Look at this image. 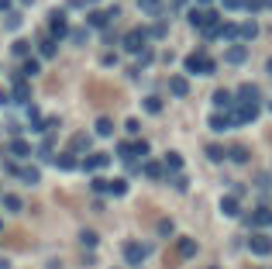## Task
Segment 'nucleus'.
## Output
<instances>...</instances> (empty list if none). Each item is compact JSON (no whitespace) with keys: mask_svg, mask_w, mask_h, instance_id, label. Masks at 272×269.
I'll use <instances>...</instances> for the list:
<instances>
[{"mask_svg":"<svg viewBox=\"0 0 272 269\" xmlns=\"http://www.w3.org/2000/svg\"><path fill=\"white\" fill-rule=\"evenodd\" d=\"M228 117H231V128H238V124H252L255 117H258V104H241V100H234Z\"/></svg>","mask_w":272,"mask_h":269,"instance_id":"nucleus-1","label":"nucleus"},{"mask_svg":"<svg viewBox=\"0 0 272 269\" xmlns=\"http://www.w3.org/2000/svg\"><path fill=\"white\" fill-rule=\"evenodd\" d=\"M183 66H186V73H200V76H210V73L217 69V62H214L210 56H203V52L186 56V62H183Z\"/></svg>","mask_w":272,"mask_h":269,"instance_id":"nucleus-2","label":"nucleus"},{"mask_svg":"<svg viewBox=\"0 0 272 269\" xmlns=\"http://www.w3.org/2000/svg\"><path fill=\"white\" fill-rule=\"evenodd\" d=\"M90 187H93L97 193H114V197L128 193V183H124V180H100V176H97V180H93Z\"/></svg>","mask_w":272,"mask_h":269,"instance_id":"nucleus-3","label":"nucleus"},{"mask_svg":"<svg viewBox=\"0 0 272 269\" xmlns=\"http://www.w3.org/2000/svg\"><path fill=\"white\" fill-rule=\"evenodd\" d=\"M117 14H121L117 7H111V11H90V14H86V24H90V28H107Z\"/></svg>","mask_w":272,"mask_h":269,"instance_id":"nucleus-4","label":"nucleus"},{"mask_svg":"<svg viewBox=\"0 0 272 269\" xmlns=\"http://www.w3.org/2000/svg\"><path fill=\"white\" fill-rule=\"evenodd\" d=\"M145 41H148V31H145V28H135V31L124 35V49H128V52H141Z\"/></svg>","mask_w":272,"mask_h":269,"instance_id":"nucleus-5","label":"nucleus"},{"mask_svg":"<svg viewBox=\"0 0 272 269\" xmlns=\"http://www.w3.org/2000/svg\"><path fill=\"white\" fill-rule=\"evenodd\" d=\"M248 249H252L255 255H269L272 252V238L269 235H262V231H255L252 238H248Z\"/></svg>","mask_w":272,"mask_h":269,"instance_id":"nucleus-6","label":"nucleus"},{"mask_svg":"<svg viewBox=\"0 0 272 269\" xmlns=\"http://www.w3.org/2000/svg\"><path fill=\"white\" fill-rule=\"evenodd\" d=\"M234 100H241V104H258L262 94H258V86H255V83H241V86H238V94H234Z\"/></svg>","mask_w":272,"mask_h":269,"instance_id":"nucleus-7","label":"nucleus"},{"mask_svg":"<svg viewBox=\"0 0 272 269\" xmlns=\"http://www.w3.org/2000/svg\"><path fill=\"white\" fill-rule=\"evenodd\" d=\"M107 162H111V155H107V152H93V155H86L79 166H83L86 173H97V169H103V166H107Z\"/></svg>","mask_w":272,"mask_h":269,"instance_id":"nucleus-8","label":"nucleus"},{"mask_svg":"<svg viewBox=\"0 0 272 269\" xmlns=\"http://www.w3.org/2000/svg\"><path fill=\"white\" fill-rule=\"evenodd\" d=\"M245 221H248L252 228H265V225H272V211H269V207H255Z\"/></svg>","mask_w":272,"mask_h":269,"instance_id":"nucleus-9","label":"nucleus"},{"mask_svg":"<svg viewBox=\"0 0 272 269\" xmlns=\"http://www.w3.org/2000/svg\"><path fill=\"white\" fill-rule=\"evenodd\" d=\"M14 100L18 104H28L31 100V86H28V79L21 76V73H14Z\"/></svg>","mask_w":272,"mask_h":269,"instance_id":"nucleus-10","label":"nucleus"},{"mask_svg":"<svg viewBox=\"0 0 272 269\" xmlns=\"http://www.w3.org/2000/svg\"><path fill=\"white\" fill-rule=\"evenodd\" d=\"M124 259H128L131 266H141V262H145V245H138V242H128V245H124Z\"/></svg>","mask_w":272,"mask_h":269,"instance_id":"nucleus-11","label":"nucleus"},{"mask_svg":"<svg viewBox=\"0 0 272 269\" xmlns=\"http://www.w3.org/2000/svg\"><path fill=\"white\" fill-rule=\"evenodd\" d=\"M221 214H224V217H238V214H241V204H238V193H228V197L221 200Z\"/></svg>","mask_w":272,"mask_h":269,"instance_id":"nucleus-12","label":"nucleus"},{"mask_svg":"<svg viewBox=\"0 0 272 269\" xmlns=\"http://www.w3.org/2000/svg\"><path fill=\"white\" fill-rule=\"evenodd\" d=\"M228 62H231V66H241V62H245V59H248V45H241V41H238V45H231V49H228Z\"/></svg>","mask_w":272,"mask_h":269,"instance_id":"nucleus-13","label":"nucleus"},{"mask_svg":"<svg viewBox=\"0 0 272 269\" xmlns=\"http://www.w3.org/2000/svg\"><path fill=\"white\" fill-rule=\"evenodd\" d=\"M258 35V24L255 21H245V24H238V41H252Z\"/></svg>","mask_w":272,"mask_h":269,"instance_id":"nucleus-14","label":"nucleus"},{"mask_svg":"<svg viewBox=\"0 0 272 269\" xmlns=\"http://www.w3.org/2000/svg\"><path fill=\"white\" fill-rule=\"evenodd\" d=\"M48 28H52V38H62L66 35V14H52V21H48Z\"/></svg>","mask_w":272,"mask_h":269,"instance_id":"nucleus-15","label":"nucleus"},{"mask_svg":"<svg viewBox=\"0 0 272 269\" xmlns=\"http://www.w3.org/2000/svg\"><path fill=\"white\" fill-rule=\"evenodd\" d=\"M7 152L18 155V159H28V155H31V145H28V142H21V138H14V142L7 145Z\"/></svg>","mask_w":272,"mask_h":269,"instance_id":"nucleus-16","label":"nucleus"},{"mask_svg":"<svg viewBox=\"0 0 272 269\" xmlns=\"http://www.w3.org/2000/svg\"><path fill=\"white\" fill-rule=\"evenodd\" d=\"M169 94H173V97H186V94H190V83H186L183 76H173V79H169Z\"/></svg>","mask_w":272,"mask_h":269,"instance_id":"nucleus-17","label":"nucleus"},{"mask_svg":"<svg viewBox=\"0 0 272 269\" xmlns=\"http://www.w3.org/2000/svg\"><path fill=\"white\" fill-rule=\"evenodd\" d=\"M231 104H234V94H228V90H217L214 94V107L217 111H231Z\"/></svg>","mask_w":272,"mask_h":269,"instance_id":"nucleus-18","label":"nucleus"},{"mask_svg":"<svg viewBox=\"0 0 272 269\" xmlns=\"http://www.w3.org/2000/svg\"><path fill=\"white\" fill-rule=\"evenodd\" d=\"M38 73H41L38 59H31V56H28V59H24V66H21V76H24V79H31V76H38Z\"/></svg>","mask_w":272,"mask_h":269,"instance_id":"nucleus-19","label":"nucleus"},{"mask_svg":"<svg viewBox=\"0 0 272 269\" xmlns=\"http://www.w3.org/2000/svg\"><path fill=\"white\" fill-rule=\"evenodd\" d=\"M231 128V117L228 114H214L210 117V131H228Z\"/></svg>","mask_w":272,"mask_h":269,"instance_id":"nucleus-20","label":"nucleus"},{"mask_svg":"<svg viewBox=\"0 0 272 269\" xmlns=\"http://www.w3.org/2000/svg\"><path fill=\"white\" fill-rule=\"evenodd\" d=\"M179 255H183V259L196 255V242H193V238H179Z\"/></svg>","mask_w":272,"mask_h":269,"instance_id":"nucleus-21","label":"nucleus"},{"mask_svg":"<svg viewBox=\"0 0 272 269\" xmlns=\"http://www.w3.org/2000/svg\"><path fill=\"white\" fill-rule=\"evenodd\" d=\"M18 176L24 180V183H38V180H41V173L35 169V166H24V169H18Z\"/></svg>","mask_w":272,"mask_h":269,"instance_id":"nucleus-22","label":"nucleus"},{"mask_svg":"<svg viewBox=\"0 0 272 269\" xmlns=\"http://www.w3.org/2000/svg\"><path fill=\"white\" fill-rule=\"evenodd\" d=\"M83 149H90V134H76L69 142V152H83Z\"/></svg>","mask_w":272,"mask_h":269,"instance_id":"nucleus-23","label":"nucleus"},{"mask_svg":"<svg viewBox=\"0 0 272 269\" xmlns=\"http://www.w3.org/2000/svg\"><path fill=\"white\" fill-rule=\"evenodd\" d=\"M56 166L59 169H73V166H79V162L73 159V152H62V155H56Z\"/></svg>","mask_w":272,"mask_h":269,"instance_id":"nucleus-24","label":"nucleus"},{"mask_svg":"<svg viewBox=\"0 0 272 269\" xmlns=\"http://www.w3.org/2000/svg\"><path fill=\"white\" fill-rule=\"evenodd\" d=\"M228 159H234V162H248V149H245V145H234V149H228Z\"/></svg>","mask_w":272,"mask_h":269,"instance_id":"nucleus-25","label":"nucleus"},{"mask_svg":"<svg viewBox=\"0 0 272 269\" xmlns=\"http://www.w3.org/2000/svg\"><path fill=\"white\" fill-rule=\"evenodd\" d=\"M38 52H41V56H45V59H52V56H56V38H41Z\"/></svg>","mask_w":272,"mask_h":269,"instance_id":"nucleus-26","label":"nucleus"},{"mask_svg":"<svg viewBox=\"0 0 272 269\" xmlns=\"http://www.w3.org/2000/svg\"><path fill=\"white\" fill-rule=\"evenodd\" d=\"M179 166H183V155H179V152H166V169H173V173H176Z\"/></svg>","mask_w":272,"mask_h":269,"instance_id":"nucleus-27","label":"nucleus"},{"mask_svg":"<svg viewBox=\"0 0 272 269\" xmlns=\"http://www.w3.org/2000/svg\"><path fill=\"white\" fill-rule=\"evenodd\" d=\"M207 159H210V162H221V159H228V152H224L221 145H207Z\"/></svg>","mask_w":272,"mask_h":269,"instance_id":"nucleus-28","label":"nucleus"},{"mask_svg":"<svg viewBox=\"0 0 272 269\" xmlns=\"http://www.w3.org/2000/svg\"><path fill=\"white\" fill-rule=\"evenodd\" d=\"M145 176L148 180H162V166L158 162H145Z\"/></svg>","mask_w":272,"mask_h":269,"instance_id":"nucleus-29","label":"nucleus"},{"mask_svg":"<svg viewBox=\"0 0 272 269\" xmlns=\"http://www.w3.org/2000/svg\"><path fill=\"white\" fill-rule=\"evenodd\" d=\"M0 200H4V207H7V211H21V200L14 197V193H4Z\"/></svg>","mask_w":272,"mask_h":269,"instance_id":"nucleus-30","label":"nucleus"},{"mask_svg":"<svg viewBox=\"0 0 272 269\" xmlns=\"http://www.w3.org/2000/svg\"><path fill=\"white\" fill-rule=\"evenodd\" d=\"M145 111H148V114H158V111H162V100H158V97H145Z\"/></svg>","mask_w":272,"mask_h":269,"instance_id":"nucleus-31","label":"nucleus"},{"mask_svg":"<svg viewBox=\"0 0 272 269\" xmlns=\"http://www.w3.org/2000/svg\"><path fill=\"white\" fill-rule=\"evenodd\" d=\"M14 56L28 59V56H31V41H14Z\"/></svg>","mask_w":272,"mask_h":269,"instance_id":"nucleus-32","label":"nucleus"},{"mask_svg":"<svg viewBox=\"0 0 272 269\" xmlns=\"http://www.w3.org/2000/svg\"><path fill=\"white\" fill-rule=\"evenodd\" d=\"M97 134H114V121L100 117V121H97Z\"/></svg>","mask_w":272,"mask_h":269,"instance_id":"nucleus-33","label":"nucleus"},{"mask_svg":"<svg viewBox=\"0 0 272 269\" xmlns=\"http://www.w3.org/2000/svg\"><path fill=\"white\" fill-rule=\"evenodd\" d=\"M79 242H83L86 249H93V245H97V235H93V231H83V235H79Z\"/></svg>","mask_w":272,"mask_h":269,"instance_id":"nucleus-34","label":"nucleus"},{"mask_svg":"<svg viewBox=\"0 0 272 269\" xmlns=\"http://www.w3.org/2000/svg\"><path fill=\"white\" fill-rule=\"evenodd\" d=\"M135 155H148V142H135V145H131V159H135Z\"/></svg>","mask_w":272,"mask_h":269,"instance_id":"nucleus-35","label":"nucleus"},{"mask_svg":"<svg viewBox=\"0 0 272 269\" xmlns=\"http://www.w3.org/2000/svg\"><path fill=\"white\" fill-rule=\"evenodd\" d=\"M141 11L145 14H158V0H141Z\"/></svg>","mask_w":272,"mask_h":269,"instance_id":"nucleus-36","label":"nucleus"},{"mask_svg":"<svg viewBox=\"0 0 272 269\" xmlns=\"http://www.w3.org/2000/svg\"><path fill=\"white\" fill-rule=\"evenodd\" d=\"M4 24H7V28H18V24H21V14H14V11H7V18H4Z\"/></svg>","mask_w":272,"mask_h":269,"instance_id":"nucleus-37","label":"nucleus"},{"mask_svg":"<svg viewBox=\"0 0 272 269\" xmlns=\"http://www.w3.org/2000/svg\"><path fill=\"white\" fill-rule=\"evenodd\" d=\"M11 245H28L24 242V231H11Z\"/></svg>","mask_w":272,"mask_h":269,"instance_id":"nucleus-38","label":"nucleus"},{"mask_svg":"<svg viewBox=\"0 0 272 269\" xmlns=\"http://www.w3.org/2000/svg\"><path fill=\"white\" fill-rule=\"evenodd\" d=\"M173 187L176 190H186V176H173Z\"/></svg>","mask_w":272,"mask_h":269,"instance_id":"nucleus-39","label":"nucleus"},{"mask_svg":"<svg viewBox=\"0 0 272 269\" xmlns=\"http://www.w3.org/2000/svg\"><path fill=\"white\" fill-rule=\"evenodd\" d=\"M124 128H128V131H131V134H138V131H141V124H138L135 117H131V121H128V124H124Z\"/></svg>","mask_w":272,"mask_h":269,"instance_id":"nucleus-40","label":"nucleus"},{"mask_svg":"<svg viewBox=\"0 0 272 269\" xmlns=\"http://www.w3.org/2000/svg\"><path fill=\"white\" fill-rule=\"evenodd\" d=\"M97 0H73V7H93Z\"/></svg>","mask_w":272,"mask_h":269,"instance_id":"nucleus-41","label":"nucleus"},{"mask_svg":"<svg viewBox=\"0 0 272 269\" xmlns=\"http://www.w3.org/2000/svg\"><path fill=\"white\" fill-rule=\"evenodd\" d=\"M224 7H228V11H238V7H241V0H224Z\"/></svg>","mask_w":272,"mask_h":269,"instance_id":"nucleus-42","label":"nucleus"},{"mask_svg":"<svg viewBox=\"0 0 272 269\" xmlns=\"http://www.w3.org/2000/svg\"><path fill=\"white\" fill-rule=\"evenodd\" d=\"M0 11L7 14V11H11V0H0Z\"/></svg>","mask_w":272,"mask_h":269,"instance_id":"nucleus-43","label":"nucleus"},{"mask_svg":"<svg viewBox=\"0 0 272 269\" xmlns=\"http://www.w3.org/2000/svg\"><path fill=\"white\" fill-rule=\"evenodd\" d=\"M4 104H11V97H7L4 90H0V107H4Z\"/></svg>","mask_w":272,"mask_h":269,"instance_id":"nucleus-44","label":"nucleus"},{"mask_svg":"<svg viewBox=\"0 0 272 269\" xmlns=\"http://www.w3.org/2000/svg\"><path fill=\"white\" fill-rule=\"evenodd\" d=\"M265 69H269V76H272V59H269V62H265Z\"/></svg>","mask_w":272,"mask_h":269,"instance_id":"nucleus-45","label":"nucleus"},{"mask_svg":"<svg viewBox=\"0 0 272 269\" xmlns=\"http://www.w3.org/2000/svg\"><path fill=\"white\" fill-rule=\"evenodd\" d=\"M173 4H176V7H183V4H186V0H173Z\"/></svg>","mask_w":272,"mask_h":269,"instance_id":"nucleus-46","label":"nucleus"},{"mask_svg":"<svg viewBox=\"0 0 272 269\" xmlns=\"http://www.w3.org/2000/svg\"><path fill=\"white\" fill-rule=\"evenodd\" d=\"M196 4H203V7H207V4H210V0H196Z\"/></svg>","mask_w":272,"mask_h":269,"instance_id":"nucleus-47","label":"nucleus"},{"mask_svg":"<svg viewBox=\"0 0 272 269\" xmlns=\"http://www.w3.org/2000/svg\"><path fill=\"white\" fill-rule=\"evenodd\" d=\"M21 4H31V0H21Z\"/></svg>","mask_w":272,"mask_h":269,"instance_id":"nucleus-48","label":"nucleus"},{"mask_svg":"<svg viewBox=\"0 0 272 269\" xmlns=\"http://www.w3.org/2000/svg\"><path fill=\"white\" fill-rule=\"evenodd\" d=\"M269 111H272V100H269Z\"/></svg>","mask_w":272,"mask_h":269,"instance_id":"nucleus-49","label":"nucleus"},{"mask_svg":"<svg viewBox=\"0 0 272 269\" xmlns=\"http://www.w3.org/2000/svg\"><path fill=\"white\" fill-rule=\"evenodd\" d=\"M214 269H217V266H214Z\"/></svg>","mask_w":272,"mask_h":269,"instance_id":"nucleus-50","label":"nucleus"}]
</instances>
